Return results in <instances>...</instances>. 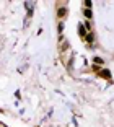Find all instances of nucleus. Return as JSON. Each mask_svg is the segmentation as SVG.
I'll list each match as a JSON object with an SVG mask.
<instances>
[{
	"instance_id": "39448f33",
	"label": "nucleus",
	"mask_w": 114,
	"mask_h": 127,
	"mask_svg": "<svg viewBox=\"0 0 114 127\" xmlns=\"http://www.w3.org/2000/svg\"><path fill=\"white\" fill-rule=\"evenodd\" d=\"M83 13H85V16H86V18H91V15H93V13H91V10H90V8H86V10H85V11H83Z\"/></svg>"
},
{
	"instance_id": "f257e3e1",
	"label": "nucleus",
	"mask_w": 114,
	"mask_h": 127,
	"mask_svg": "<svg viewBox=\"0 0 114 127\" xmlns=\"http://www.w3.org/2000/svg\"><path fill=\"white\" fill-rule=\"evenodd\" d=\"M78 34H80V37H86V30L83 28V25H78Z\"/></svg>"
},
{
	"instance_id": "423d86ee",
	"label": "nucleus",
	"mask_w": 114,
	"mask_h": 127,
	"mask_svg": "<svg viewBox=\"0 0 114 127\" xmlns=\"http://www.w3.org/2000/svg\"><path fill=\"white\" fill-rule=\"evenodd\" d=\"M104 62V60H103V59H101V57H95V64H98V65H101V64Z\"/></svg>"
},
{
	"instance_id": "7ed1b4c3",
	"label": "nucleus",
	"mask_w": 114,
	"mask_h": 127,
	"mask_svg": "<svg viewBox=\"0 0 114 127\" xmlns=\"http://www.w3.org/2000/svg\"><path fill=\"white\" fill-rule=\"evenodd\" d=\"M99 75H101L103 78H111V72H109V70H101Z\"/></svg>"
},
{
	"instance_id": "f03ea898",
	"label": "nucleus",
	"mask_w": 114,
	"mask_h": 127,
	"mask_svg": "<svg viewBox=\"0 0 114 127\" xmlns=\"http://www.w3.org/2000/svg\"><path fill=\"white\" fill-rule=\"evenodd\" d=\"M65 15H67V8H65V7H60V8L57 10V16L62 18V16H65Z\"/></svg>"
},
{
	"instance_id": "20e7f679",
	"label": "nucleus",
	"mask_w": 114,
	"mask_h": 127,
	"mask_svg": "<svg viewBox=\"0 0 114 127\" xmlns=\"http://www.w3.org/2000/svg\"><path fill=\"white\" fill-rule=\"evenodd\" d=\"M85 39H86V41H88V42H93V41H95V36H93V33H88V34H86V37H85Z\"/></svg>"
}]
</instances>
